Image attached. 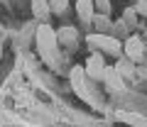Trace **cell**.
Instances as JSON below:
<instances>
[{
  "instance_id": "13",
  "label": "cell",
  "mask_w": 147,
  "mask_h": 127,
  "mask_svg": "<svg viewBox=\"0 0 147 127\" xmlns=\"http://www.w3.org/2000/svg\"><path fill=\"white\" fill-rule=\"evenodd\" d=\"M93 5H96V10L100 15H108L110 12V0H93Z\"/></svg>"
},
{
  "instance_id": "3",
  "label": "cell",
  "mask_w": 147,
  "mask_h": 127,
  "mask_svg": "<svg viewBox=\"0 0 147 127\" xmlns=\"http://www.w3.org/2000/svg\"><path fill=\"white\" fill-rule=\"evenodd\" d=\"M105 69H108V66L103 64V56H100V54H91V56L86 59V69L84 71L91 76V78H100V81H103Z\"/></svg>"
},
{
  "instance_id": "10",
  "label": "cell",
  "mask_w": 147,
  "mask_h": 127,
  "mask_svg": "<svg viewBox=\"0 0 147 127\" xmlns=\"http://www.w3.org/2000/svg\"><path fill=\"white\" fill-rule=\"evenodd\" d=\"M115 71L120 76H127V78H132L135 76V66H132L130 61H120V64H115Z\"/></svg>"
},
{
  "instance_id": "2",
  "label": "cell",
  "mask_w": 147,
  "mask_h": 127,
  "mask_svg": "<svg viewBox=\"0 0 147 127\" xmlns=\"http://www.w3.org/2000/svg\"><path fill=\"white\" fill-rule=\"evenodd\" d=\"M86 42L91 44V47H96V49H103V51H108V54H118L120 51V42L118 39H113L110 34H88L86 37Z\"/></svg>"
},
{
  "instance_id": "7",
  "label": "cell",
  "mask_w": 147,
  "mask_h": 127,
  "mask_svg": "<svg viewBox=\"0 0 147 127\" xmlns=\"http://www.w3.org/2000/svg\"><path fill=\"white\" fill-rule=\"evenodd\" d=\"M93 10H96L93 0H79V3H76V12H79L81 22H91V20H93V17H96Z\"/></svg>"
},
{
  "instance_id": "15",
  "label": "cell",
  "mask_w": 147,
  "mask_h": 127,
  "mask_svg": "<svg viewBox=\"0 0 147 127\" xmlns=\"http://www.w3.org/2000/svg\"><path fill=\"white\" fill-rule=\"evenodd\" d=\"M135 12L142 17H147V0H142V3H135Z\"/></svg>"
},
{
  "instance_id": "14",
  "label": "cell",
  "mask_w": 147,
  "mask_h": 127,
  "mask_svg": "<svg viewBox=\"0 0 147 127\" xmlns=\"http://www.w3.org/2000/svg\"><path fill=\"white\" fill-rule=\"evenodd\" d=\"M135 17H137L135 7H127L125 10V25H135Z\"/></svg>"
},
{
  "instance_id": "1",
  "label": "cell",
  "mask_w": 147,
  "mask_h": 127,
  "mask_svg": "<svg viewBox=\"0 0 147 127\" xmlns=\"http://www.w3.org/2000/svg\"><path fill=\"white\" fill-rule=\"evenodd\" d=\"M57 32H52L49 25H39L37 29V49L42 54V59L49 66H57Z\"/></svg>"
},
{
  "instance_id": "11",
  "label": "cell",
  "mask_w": 147,
  "mask_h": 127,
  "mask_svg": "<svg viewBox=\"0 0 147 127\" xmlns=\"http://www.w3.org/2000/svg\"><path fill=\"white\" fill-rule=\"evenodd\" d=\"M66 5H69V0H52V3H49V10L57 12V15H61V12L66 10Z\"/></svg>"
},
{
  "instance_id": "8",
  "label": "cell",
  "mask_w": 147,
  "mask_h": 127,
  "mask_svg": "<svg viewBox=\"0 0 147 127\" xmlns=\"http://www.w3.org/2000/svg\"><path fill=\"white\" fill-rule=\"evenodd\" d=\"M118 117L125 120L127 125H135V127H145V125H147V120H145L142 115H132V112H118Z\"/></svg>"
},
{
  "instance_id": "16",
  "label": "cell",
  "mask_w": 147,
  "mask_h": 127,
  "mask_svg": "<svg viewBox=\"0 0 147 127\" xmlns=\"http://www.w3.org/2000/svg\"><path fill=\"white\" fill-rule=\"evenodd\" d=\"M137 3H142V0H137Z\"/></svg>"
},
{
  "instance_id": "4",
  "label": "cell",
  "mask_w": 147,
  "mask_h": 127,
  "mask_svg": "<svg viewBox=\"0 0 147 127\" xmlns=\"http://www.w3.org/2000/svg\"><path fill=\"white\" fill-rule=\"evenodd\" d=\"M84 74H86V71L79 69V66H76V69H71V83H74V90H76V93H79L86 103H93V98H91L88 88H86V83H84Z\"/></svg>"
},
{
  "instance_id": "5",
  "label": "cell",
  "mask_w": 147,
  "mask_h": 127,
  "mask_svg": "<svg viewBox=\"0 0 147 127\" xmlns=\"http://www.w3.org/2000/svg\"><path fill=\"white\" fill-rule=\"evenodd\" d=\"M103 81L108 86V90H123V76L115 71V66H108L103 74Z\"/></svg>"
},
{
  "instance_id": "6",
  "label": "cell",
  "mask_w": 147,
  "mask_h": 127,
  "mask_svg": "<svg viewBox=\"0 0 147 127\" xmlns=\"http://www.w3.org/2000/svg\"><path fill=\"white\" fill-rule=\"evenodd\" d=\"M125 54L132 59V61H140L142 54H145V47H142V42H140L137 37H130V39L125 42Z\"/></svg>"
},
{
  "instance_id": "9",
  "label": "cell",
  "mask_w": 147,
  "mask_h": 127,
  "mask_svg": "<svg viewBox=\"0 0 147 127\" xmlns=\"http://www.w3.org/2000/svg\"><path fill=\"white\" fill-rule=\"evenodd\" d=\"M47 5H49L47 0H32V12H34L37 17H47V12H52Z\"/></svg>"
},
{
  "instance_id": "12",
  "label": "cell",
  "mask_w": 147,
  "mask_h": 127,
  "mask_svg": "<svg viewBox=\"0 0 147 127\" xmlns=\"http://www.w3.org/2000/svg\"><path fill=\"white\" fill-rule=\"evenodd\" d=\"M93 20H96V27L100 29V34H105V29H110V22H108V17H105V15H96Z\"/></svg>"
}]
</instances>
